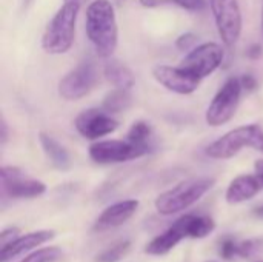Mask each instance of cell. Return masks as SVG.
<instances>
[{
	"instance_id": "1",
	"label": "cell",
	"mask_w": 263,
	"mask_h": 262,
	"mask_svg": "<svg viewBox=\"0 0 263 262\" xmlns=\"http://www.w3.org/2000/svg\"><path fill=\"white\" fill-rule=\"evenodd\" d=\"M85 29L96 54L109 59L119 45V25L111 0H94L88 5Z\"/></svg>"
},
{
	"instance_id": "2",
	"label": "cell",
	"mask_w": 263,
	"mask_h": 262,
	"mask_svg": "<svg viewBox=\"0 0 263 262\" xmlns=\"http://www.w3.org/2000/svg\"><path fill=\"white\" fill-rule=\"evenodd\" d=\"M80 11L79 0L65 2L48 22L42 36V49L51 56L66 54L76 40V25Z\"/></svg>"
},
{
	"instance_id": "3",
	"label": "cell",
	"mask_w": 263,
	"mask_h": 262,
	"mask_svg": "<svg viewBox=\"0 0 263 262\" xmlns=\"http://www.w3.org/2000/svg\"><path fill=\"white\" fill-rule=\"evenodd\" d=\"M216 185L214 178H191L179 182L173 188L160 193L156 201V210L159 215L163 216H173L177 213L185 212L196 202H199L213 187Z\"/></svg>"
},
{
	"instance_id": "4",
	"label": "cell",
	"mask_w": 263,
	"mask_h": 262,
	"mask_svg": "<svg viewBox=\"0 0 263 262\" xmlns=\"http://www.w3.org/2000/svg\"><path fill=\"white\" fill-rule=\"evenodd\" d=\"M243 148H253L263 154V128L257 124L240 125L230 130L206 147V156L216 161H227Z\"/></svg>"
},
{
	"instance_id": "5",
	"label": "cell",
	"mask_w": 263,
	"mask_h": 262,
	"mask_svg": "<svg viewBox=\"0 0 263 262\" xmlns=\"http://www.w3.org/2000/svg\"><path fill=\"white\" fill-rule=\"evenodd\" d=\"M153 151V145H142L128 139H105L94 141L89 148V158L100 165L122 164L140 159Z\"/></svg>"
},
{
	"instance_id": "6",
	"label": "cell",
	"mask_w": 263,
	"mask_h": 262,
	"mask_svg": "<svg viewBox=\"0 0 263 262\" xmlns=\"http://www.w3.org/2000/svg\"><path fill=\"white\" fill-rule=\"evenodd\" d=\"M242 91L243 88L240 83V77L236 76L228 77L206 108L205 113L206 124L214 128L228 124L237 113Z\"/></svg>"
},
{
	"instance_id": "7",
	"label": "cell",
	"mask_w": 263,
	"mask_h": 262,
	"mask_svg": "<svg viewBox=\"0 0 263 262\" xmlns=\"http://www.w3.org/2000/svg\"><path fill=\"white\" fill-rule=\"evenodd\" d=\"M99 82V69L94 60L85 59L59 82V96L68 102L88 96Z\"/></svg>"
},
{
	"instance_id": "8",
	"label": "cell",
	"mask_w": 263,
	"mask_h": 262,
	"mask_svg": "<svg viewBox=\"0 0 263 262\" xmlns=\"http://www.w3.org/2000/svg\"><path fill=\"white\" fill-rule=\"evenodd\" d=\"M213 19L223 45L231 48L242 34L243 17L239 0H208Z\"/></svg>"
},
{
	"instance_id": "9",
	"label": "cell",
	"mask_w": 263,
	"mask_h": 262,
	"mask_svg": "<svg viewBox=\"0 0 263 262\" xmlns=\"http://www.w3.org/2000/svg\"><path fill=\"white\" fill-rule=\"evenodd\" d=\"M2 195L9 199H34L46 193V185L28 176L18 167L5 165L0 170Z\"/></svg>"
},
{
	"instance_id": "10",
	"label": "cell",
	"mask_w": 263,
	"mask_h": 262,
	"mask_svg": "<svg viewBox=\"0 0 263 262\" xmlns=\"http://www.w3.org/2000/svg\"><path fill=\"white\" fill-rule=\"evenodd\" d=\"M225 59V51L222 45L216 42H205L188 51L185 59L182 60V66L196 74L200 79H205L216 73Z\"/></svg>"
},
{
	"instance_id": "11",
	"label": "cell",
	"mask_w": 263,
	"mask_h": 262,
	"mask_svg": "<svg viewBox=\"0 0 263 262\" xmlns=\"http://www.w3.org/2000/svg\"><path fill=\"white\" fill-rule=\"evenodd\" d=\"M77 133L88 141H100V137L112 134L119 128V120L103 108H88L74 119Z\"/></svg>"
},
{
	"instance_id": "12",
	"label": "cell",
	"mask_w": 263,
	"mask_h": 262,
	"mask_svg": "<svg viewBox=\"0 0 263 262\" xmlns=\"http://www.w3.org/2000/svg\"><path fill=\"white\" fill-rule=\"evenodd\" d=\"M153 77L159 85L166 88L171 93L188 96L197 91L202 79L188 71L186 68L171 66V65H156L153 68Z\"/></svg>"
},
{
	"instance_id": "13",
	"label": "cell",
	"mask_w": 263,
	"mask_h": 262,
	"mask_svg": "<svg viewBox=\"0 0 263 262\" xmlns=\"http://www.w3.org/2000/svg\"><path fill=\"white\" fill-rule=\"evenodd\" d=\"M185 238H190L188 215L176 219L163 233H160L159 236L151 239L145 247V253L151 255V256H165L176 246H179V242Z\"/></svg>"
},
{
	"instance_id": "14",
	"label": "cell",
	"mask_w": 263,
	"mask_h": 262,
	"mask_svg": "<svg viewBox=\"0 0 263 262\" xmlns=\"http://www.w3.org/2000/svg\"><path fill=\"white\" fill-rule=\"evenodd\" d=\"M139 210V201L137 199H125V201H119L109 207H106L99 218L96 219L92 230L97 233L102 232H108L112 229H117L120 225H123L125 222H128L136 212Z\"/></svg>"
},
{
	"instance_id": "15",
	"label": "cell",
	"mask_w": 263,
	"mask_h": 262,
	"mask_svg": "<svg viewBox=\"0 0 263 262\" xmlns=\"http://www.w3.org/2000/svg\"><path fill=\"white\" fill-rule=\"evenodd\" d=\"M54 236H55V233L52 230H39V232L26 233L25 236H18L14 242L0 249L2 262H9L17 256L26 255V253L32 252L34 249L52 241Z\"/></svg>"
},
{
	"instance_id": "16",
	"label": "cell",
	"mask_w": 263,
	"mask_h": 262,
	"mask_svg": "<svg viewBox=\"0 0 263 262\" xmlns=\"http://www.w3.org/2000/svg\"><path fill=\"white\" fill-rule=\"evenodd\" d=\"M262 188V184L256 174H240L230 182L225 199L230 205H237L256 198Z\"/></svg>"
},
{
	"instance_id": "17",
	"label": "cell",
	"mask_w": 263,
	"mask_h": 262,
	"mask_svg": "<svg viewBox=\"0 0 263 262\" xmlns=\"http://www.w3.org/2000/svg\"><path fill=\"white\" fill-rule=\"evenodd\" d=\"M39 142L42 145V150L45 153V156L48 158L49 164L59 170V171H66L71 168V158L68 150L57 141L54 139L51 134L40 131L39 133Z\"/></svg>"
},
{
	"instance_id": "18",
	"label": "cell",
	"mask_w": 263,
	"mask_h": 262,
	"mask_svg": "<svg viewBox=\"0 0 263 262\" xmlns=\"http://www.w3.org/2000/svg\"><path fill=\"white\" fill-rule=\"evenodd\" d=\"M103 76L114 88L131 90L136 83V77H134V73L131 71V68L116 59H111L105 63Z\"/></svg>"
},
{
	"instance_id": "19",
	"label": "cell",
	"mask_w": 263,
	"mask_h": 262,
	"mask_svg": "<svg viewBox=\"0 0 263 262\" xmlns=\"http://www.w3.org/2000/svg\"><path fill=\"white\" fill-rule=\"evenodd\" d=\"M133 103V96L129 90L114 88L102 100V108L109 114H117L128 110Z\"/></svg>"
},
{
	"instance_id": "20",
	"label": "cell",
	"mask_w": 263,
	"mask_h": 262,
	"mask_svg": "<svg viewBox=\"0 0 263 262\" xmlns=\"http://www.w3.org/2000/svg\"><path fill=\"white\" fill-rule=\"evenodd\" d=\"M216 229V222L206 215H188V232L193 239H203Z\"/></svg>"
},
{
	"instance_id": "21",
	"label": "cell",
	"mask_w": 263,
	"mask_h": 262,
	"mask_svg": "<svg viewBox=\"0 0 263 262\" xmlns=\"http://www.w3.org/2000/svg\"><path fill=\"white\" fill-rule=\"evenodd\" d=\"M151 137H153V127L146 120H136L126 133L128 141L142 145H153Z\"/></svg>"
},
{
	"instance_id": "22",
	"label": "cell",
	"mask_w": 263,
	"mask_h": 262,
	"mask_svg": "<svg viewBox=\"0 0 263 262\" xmlns=\"http://www.w3.org/2000/svg\"><path fill=\"white\" fill-rule=\"evenodd\" d=\"M131 249V241L125 239V241H119L114 246L108 247L106 250L100 252L96 258V262H119L126 256V253Z\"/></svg>"
},
{
	"instance_id": "23",
	"label": "cell",
	"mask_w": 263,
	"mask_h": 262,
	"mask_svg": "<svg viewBox=\"0 0 263 262\" xmlns=\"http://www.w3.org/2000/svg\"><path fill=\"white\" fill-rule=\"evenodd\" d=\"M63 252L59 247H43L37 252L29 253L18 262H55L62 258Z\"/></svg>"
},
{
	"instance_id": "24",
	"label": "cell",
	"mask_w": 263,
	"mask_h": 262,
	"mask_svg": "<svg viewBox=\"0 0 263 262\" xmlns=\"http://www.w3.org/2000/svg\"><path fill=\"white\" fill-rule=\"evenodd\" d=\"M237 252H239V242L231 238V236H225L222 241H220V246H219V255L222 256V259L225 261H231L237 256Z\"/></svg>"
},
{
	"instance_id": "25",
	"label": "cell",
	"mask_w": 263,
	"mask_h": 262,
	"mask_svg": "<svg viewBox=\"0 0 263 262\" xmlns=\"http://www.w3.org/2000/svg\"><path fill=\"white\" fill-rule=\"evenodd\" d=\"M197 34L194 32H183L176 39V48L180 51H191L197 46Z\"/></svg>"
},
{
	"instance_id": "26",
	"label": "cell",
	"mask_w": 263,
	"mask_h": 262,
	"mask_svg": "<svg viewBox=\"0 0 263 262\" xmlns=\"http://www.w3.org/2000/svg\"><path fill=\"white\" fill-rule=\"evenodd\" d=\"M259 241H256V239H248V241H243V242H239V252H237V256H240V258H251L256 252H257V249H259Z\"/></svg>"
},
{
	"instance_id": "27",
	"label": "cell",
	"mask_w": 263,
	"mask_h": 262,
	"mask_svg": "<svg viewBox=\"0 0 263 262\" xmlns=\"http://www.w3.org/2000/svg\"><path fill=\"white\" fill-rule=\"evenodd\" d=\"M174 5H177L182 9L190 11V12H200V11H203L206 0H174Z\"/></svg>"
},
{
	"instance_id": "28",
	"label": "cell",
	"mask_w": 263,
	"mask_h": 262,
	"mask_svg": "<svg viewBox=\"0 0 263 262\" xmlns=\"http://www.w3.org/2000/svg\"><path fill=\"white\" fill-rule=\"evenodd\" d=\"M20 236V230L17 227H11V229H5L0 235V246L2 249L9 246L11 242H14L17 238Z\"/></svg>"
},
{
	"instance_id": "29",
	"label": "cell",
	"mask_w": 263,
	"mask_h": 262,
	"mask_svg": "<svg viewBox=\"0 0 263 262\" xmlns=\"http://www.w3.org/2000/svg\"><path fill=\"white\" fill-rule=\"evenodd\" d=\"M240 83H242V88H243L245 91H248V93L256 91L257 86H259V82H257V79H256L253 74H243V76L240 77Z\"/></svg>"
},
{
	"instance_id": "30",
	"label": "cell",
	"mask_w": 263,
	"mask_h": 262,
	"mask_svg": "<svg viewBox=\"0 0 263 262\" xmlns=\"http://www.w3.org/2000/svg\"><path fill=\"white\" fill-rule=\"evenodd\" d=\"M247 57L251 59V60H257L263 56V46L260 43H251L248 48H247Z\"/></svg>"
},
{
	"instance_id": "31",
	"label": "cell",
	"mask_w": 263,
	"mask_h": 262,
	"mask_svg": "<svg viewBox=\"0 0 263 262\" xmlns=\"http://www.w3.org/2000/svg\"><path fill=\"white\" fill-rule=\"evenodd\" d=\"M139 3L143 6V8H160V6H165V5H170V3H174V0H139Z\"/></svg>"
},
{
	"instance_id": "32",
	"label": "cell",
	"mask_w": 263,
	"mask_h": 262,
	"mask_svg": "<svg viewBox=\"0 0 263 262\" xmlns=\"http://www.w3.org/2000/svg\"><path fill=\"white\" fill-rule=\"evenodd\" d=\"M8 124L5 120V117H2V122H0V144H6L8 142Z\"/></svg>"
},
{
	"instance_id": "33",
	"label": "cell",
	"mask_w": 263,
	"mask_h": 262,
	"mask_svg": "<svg viewBox=\"0 0 263 262\" xmlns=\"http://www.w3.org/2000/svg\"><path fill=\"white\" fill-rule=\"evenodd\" d=\"M254 171H256V176L259 178V181H260L263 187V159H257L254 162Z\"/></svg>"
},
{
	"instance_id": "34",
	"label": "cell",
	"mask_w": 263,
	"mask_h": 262,
	"mask_svg": "<svg viewBox=\"0 0 263 262\" xmlns=\"http://www.w3.org/2000/svg\"><path fill=\"white\" fill-rule=\"evenodd\" d=\"M253 215H254L256 218H259V219H263V205L256 207V208L253 210Z\"/></svg>"
},
{
	"instance_id": "35",
	"label": "cell",
	"mask_w": 263,
	"mask_h": 262,
	"mask_svg": "<svg viewBox=\"0 0 263 262\" xmlns=\"http://www.w3.org/2000/svg\"><path fill=\"white\" fill-rule=\"evenodd\" d=\"M32 3V0H23V8H26L28 5H31Z\"/></svg>"
},
{
	"instance_id": "36",
	"label": "cell",
	"mask_w": 263,
	"mask_h": 262,
	"mask_svg": "<svg viewBox=\"0 0 263 262\" xmlns=\"http://www.w3.org/2000/svg\"><path fill=\"white\" fill-rule=\"evenodd\" d=\"M114 2H117V3H123L125 0H114Z\"/></svg>"
},
{
	"instance_id": "37",
	"label": "cell",
	"mask_w": 263,
	"mask_h": 262,
	"mask_svg": "<svg viewBox=\"0 0 263 262\" xmlns=\"http://www.w3.org/2000/svg\"><path fill=\"white\" fill-rule=\"evenodd\" d=\"M262 29H263V8H262Z\"/></svg>"
},
{
	"instance_id": "38",
	"label": "cell",
	"mask_w": 263,
	"mask_h": 262,
	"mask_svg": "<svg viewBox=\"0 0 263 262\" xmlns=\"http://www.w3.org/2000/svg\"><path fill=\"white\" fill-rule=\"evenodd\" d=\"M65 2H76V0H65Z\"/></svg>"
},
{
	"instance_id": "39",
	"label": "cell",
	"mask_w": 263,
	"mask_h": 262,
	"mask_svg": "<svg viewBox=\"0 0 263 262\" xmlns=\"http://www.w3.org/2000/svg\"><path fill=\"white\" fill-rule=\"evenodd\" d=\"M210 262H216V261H210Z\"/></svg>"
},
{
	"instance_id": "40",
	"label": "cell",
	"mask_w": 263,
	"mask_h": 262,
	"mask_svg": "<svg viewBox=\"0 0 263 262\" xmlns=\"http://www.w3.org/2000/svg\"><path fill=\"white\" fill-rule=\"evenodd\" d=\"M259 262H263V261H259Z\"/></svg>"
}]
</instances>
